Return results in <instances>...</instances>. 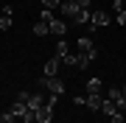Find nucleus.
I'll use <instances>...</instances> for the list:
<instances>
[{
    "instance_id": "obj_1",
    "label": "nucleus",
    "mask_w": 126,
    "mask_h": 123,
    "mask_svg": "<svg viewBox=\"0 0 126 123\" xmlns=\"http://www.w3.org/2000/svg\"><path fill=\"white\" fill-rule=\"evenodd\" d=\"M36 84H39V87H45V90H48V92H53V95H62V92H64V84L59 81L56 76H42Z\"/></svg>"
},
{
    "instance_id": "obj_2",
    "label": "nucleus",
    "mask_w": 126,
    "mask_h": 123,
    "mask_svg": "<svg viewBox=\"0 0 126 123\" xmlns=\"http://www.w3.org/2000/svg\"><path fill=\"white\" fill-rule=\"evenodd\" d=\"M79 53L84 56L87 62H93L95 56H98V48L93 45V39H90V37H81V39H79Z\"/></svg>"
},
{
    "instance_id": "obj_3",
    "label": "nucleus",
    "mask_w": 126,
    "mask_h": 123,
    "mask_svg": "<svg viewBox=\"0 0 126 123\" xmlns=\"http://www.w3.org/2000/svg\"><path fill=\"white\" fill-rule=\"evenodd\" d=\"M109 14L107 11H93V17H90V31H95V28H104V25H109Z\"/></svg>"
},
{
    "instance_id": "obj_4",
    "label": "nucleus",
    "mask_w": 126,
    "mask_h": 123,
    "mask_svg": "<svg viewBox=\"0 0 126 123\" xmlns=\"http://www.w3.org/2000/svg\"><path fill=\"white\" fill-rule=\"evenodd\" d=\"M109 101H112V104L118 106V109H126V95H123V90L121 87H112V90H109V95H107Z\"/></svg>"
},
{
    "instance_id": "obj_5",
    "label": "nucleus",
    "mask_w": 126,
    "mask_h": 123,
    "mask_svg": "<svg viewBox=\"0 0 126 123\" xmlns=\"http://www.w3.org/2000/svg\"><path fill=\"white\" fill-rule=\"evenodd\" d=\"M81 9H79V3L76 0H64L62 6H59V14H62V17H76Z\"/></svg>"
},
{
    "instance_id": "obj_6",
    "label": "nucleus",
    "mask_w": 126,
    "mask_h": 123,
    "mask_svg": "<svg viewBox=\"0 0 126 123\" xmlns=\"http://www.w3.org/2000/svg\"><path fill=\"white\" fill-rule=\"evenodd\" d=\"M59 67H62V59L53 56L50 62H45V70H42V76H59Z\"/></svg>"
},
{
    "instance_id": "obj_7",
    "label": "nucleus",
    "mask_w": 126,
    "mask_h": 123,
    "mask_svg": "<svg viewBox=\"0 0 126 123\" xmlns=\"http://www.w3.org/2000/svg\"><path fill=\"white\" fill-rule=\"evenodd\" d=\"M48 25H50V34H53V37H59V39L67 34V23H62V20H50Z\"/></svg>"
},
{
    "instance_id": "obj_8",
    "label": "nucleus",
    "mask_w": 126,
    "mask_h": 123,
    "mask_svg": "<svg viewBox=\"0 0 126 123\" xmlns=\"http://www.w3.org/2000/svg\"><path fill=\"white\" fill-rule=\"evenodd\" d=\"M50 118H53V106H39L36 109V123H50Z\"/></svg>"
},
{
    "instance_id": "obj_9",
    "label": "nucleus",
    "mask_w": 126,
    "mask_h": 123,
    "mask_svg": "<svg viewBox=\"0 0 126 123\" xmlns=\"http://www.w3.org/2000/svg\"><path fill=\"white\" fill-rule=\"evenodd\" d=\"M101 104H104V95H101V92H93V95H87V109L98 112V109H101Z\"/></svg>"
},
{
    "instance_id": "obj_10",
    "label": "nucleus",
    "mask_w": 126,
    "mask_h": 123,
    "mask_svg": "<svg viewBox=\"0 0 126 123\" xmlns=\"http://www.w3.org/2000/svg\"><path fill=\"white\" fill-rule=\"evenodd\" d=\"M90 17H93V9H81L76 17H73V23L76 25H90Z\"/></svg>"
},
{
    "instance_id": "obj_11",
    "label": "nucleus",
    "mask_w": 126,
    "mask_h": 123,
    "mask_svg": "<svg viewBox=\"0 0 126 123\" xmlns=\"http://www.w3.org/2000/svg\"><path fill=\"white\" fill-rule=\"evenodd\" d=\"M39 106H45V95H42V92H34L31 98H28V109H39Z\"/></svg>"
},
{
    "instance_id": "obj_12",
    "label": "nucleus",
    "mask_w": 126,
    "mask_h": 123,
    "mask_svg": "<svg viewBox=\"0 0 126 123\" xmlns=\"http://www.w3.org/2000/svg\"><path fill=\"white\" fill-rule=\"evenodd\" d=\"M25 112H28V104H25V101H14V106H11V115H14V118H23Z\"/></svg>"
},
{
    "instance_id": "obj_13",
    "label": "nucleus",
    "mask_w": 126,
    "mask_h": 123,
    "mask_svg": "<svg viewBox=\"0 0 126 123\" xmlns=\"http://www.w3.org/2000/svg\"><path fill=\"white\" fill-rule=\"evenodd\" d=\"M34 34H36V37H45V34H50V25L42 23V20H36V23H34Z\"/></svg>"
},
{
    "instance_id": "obj_14",
    "label": "nucleus",
    "mask_w": 126,
    "mask_h": 123,
    "mask_svg": "<svg viewBox=\"0 0 126 123\" xmlns=\"http://www.w3.org/2000/svg\"><path fill=\"white\" fill-rule=\"evenodd\" d=\"M101 109H104V115H107V118H109V115H115V112H121V109H118V106H115V104H112V101H109V98H104Z\"/></svg>"
},
{
    "instance_id": "obj_15",
    "label": "nucleus",
    "mask_w": 126,
    "mask_h": 123,
    "mask_svg": "<svg viewBox=\"0 0 126 123\" xmlns=\"http://www.w3.org/2000/svg\"><path fill=\"white\" fill-rule=\"evenodd\" d=\"M93 92H101V78H90L87 81V95H93Z\"/></svg>"
},
{
    "instance_id": "obj_16",
    "label": "nucleus",
    "mask_w": 126,
    "mask_h": 123,
    "mask_svg": "<svg viewBox=\"0 0 126 123\" xmlns=\"http://www.w3.org/2000/svg\"><path fill=\"white\" fill-rule=\"evenodd\" d=\"M56 56H59V59H64V56H67V42H64V39L56 42Z\"/></svg>"
},
{
    "instance_id": "obj_17",
    "label": "nucleus",
    "mask_w": 126,
    "mask_h": 123,
    "mask_svg": "<svg viewBox=\"0 0 126 123\" xmlns=\"http://www.w3.org/2000/svg\"><path fill=\"white\" fill-rule=\"evenodd\" d=\"M59 6H62V0H42V9L48 11H59Z\"/></svg>"
},
{
    "instance_id": "obj_18",
    "label": "nucleus",
    "mask_w": 126,
    "mask_h": 123,
    "mask_svg": "<svg viewBox=\"0 0 126 123\" xmlns=\"http://www.w3.org/2000/svg\"><path fill=\"white\" fill-rule=\"evenodd\" d=\"M62 64H70V67H79V53H67L62 59Z\"/></svg>"
},
{
    "instance_id": "obj_19",
    "label": "nucleus",
    "mask_w": 126,
    "mask_h": 123,
    "mask_svg": "<svg viewBox=\"0 0 126 123\" xmlns=\"http://www.w3.org/2000/svg\"><path fill=\"white\" fill-rule=\"evenodd\" d=\"M39 20H42V23H50V20H56V17H53V11L42 9V11H39Z\"/></svg>"
},
{
    "instance_id": "obj_20",
    "label": "nucleus",
    "mask_w": 126,
    "mask_h": 123,
    "mask_svg": "<svg viewBox=\"0 0 126 123\" xmlns=\"http://www.w3.org/2000/svg\"><path fill=\"white\" fill-rule=\"evenodd\" d=\"M23 123H36V112H34V109H28V112L23 115Z\"/></svg>"
},
{
    "instance_id": "obj_21",
    "label": "nucleus",
    "mask_w": 126,
    "mask_h": 123,
    "mask_svg": "<svg viewBox=\"0 0 126 123\" xmlns=\"http://www.w3.org/2000/svg\"><path fill=\"white\" fill-rule=\"evenodd\" d=\"M9 28H11V17L3 14V17H0V31H9Z\"/></svg>"
},
{
    "instance_id": "obj_22",
    "label": "nucleus",
    "mask_w": 126,
    "mask_h": 123,
    "mask_svg": "<svg viewBox=\"0 0 126 123\" xmlns=\"http://www.w3.org/2000/svg\"><path fill=\"white\" fill-rule=\"evenodd\" d=\"M112 11H115V14H121V11H126V6H123V0H115V3H112Z\"/></svg>"
},
{
    "instance_id": "obj_23",
    "label": "nucleus",
    "mask_w": 126,
    "mask_h": 123,
    "mask_svg": "<svg viewBox=\"0 0 126 123\" xmlns=\"http://www.w3.org/2000/svg\"><path fill=\"white\" fill-rule=\"evenodd\" d=\"M0 123H14V115L11 112H3V115H0Z\"/></svg>"
},
{
    "instance_id": "obj_24",
    "label": "nucleus",
    "mask_w": 126,
    "mask_h": 123,
    "mask_svg": "<svg viewBox=\"0 0 126 123\" xmlns=\"http://www.w3.org/2000/svg\"><path fill=\"white\" fill-rule=\"evenodd\" d=\"M73 104H76V106H87V95H76Z\"/></svg>"
},
{
    "instance_id": "obj_25",
    "label": "nucleus",
    "mask_w": 126,
    "mask_h": 123,
    "mask_svg": "<svg viewBox=\"0 0 126 123\" xmlns=\"http://www.w3.org/2000/svg\"><path fill=\"white\" fill-rule=\"evenodd\" d=\"M115 23H118V25H126V11H121V14H115Z\"/></svg>"
},
{
    "instance_id": "obj_26",
    "label": "nucleus",
    "mask_w": 126,
    "mask_h": 123,
    "mask_svg": "<svg viewBox=\"0 0 126 123\" xmlns=\"http://www.w3.org/2000/svg\"><path fill=\"white\" fill-rule=\"evenodd\" d=\"M109 123H123V115H121V112H115V115H109Z\"/></svg>"
},
{
    "instance_id": "obj_27",
    "label": "nucleus",
    "mask_w": 126,
    "mask_h": 123,
    "mask_svg": "<svg viewBox=\"0 0 126 123\" xmlns=\"http://www.w3.org/2000/svg\"><path fill=\"white\" fill-rule=\"evenodd\" d=\"M28 98H31V92H25V90H23V92L17 95V101H25V104H28Z\"/></svg>"
},
{
    "instance_id": "obj_28",
    "label": "nucleus",
    "mask_w": 126,
    "mask_h": 123,
    "mask_svg": "<svg viewBox=\"0 0 126 123\" xmlns=\"http://www.w3.org/2000/svg\"><path fill=\"white\" fill-rule=\"evenodd\" d=\"M79 3V9H90V0H76Z\"/></svg>"
},
{
    "instance_id": "obj_29",
    "label": "nucleus",
    "mask_w": 126,
    "mask_h": 123,
    "mask_svg": "<svg viewBox=\"0 0 126 123\" xmlns=\"http://www.w3.org/2000/svg\"><path fill=\"white\" fill-rule=\"evenodd\" d=\"M123 95H126V87H123Z\"/></svg>"
}]
</instances>
